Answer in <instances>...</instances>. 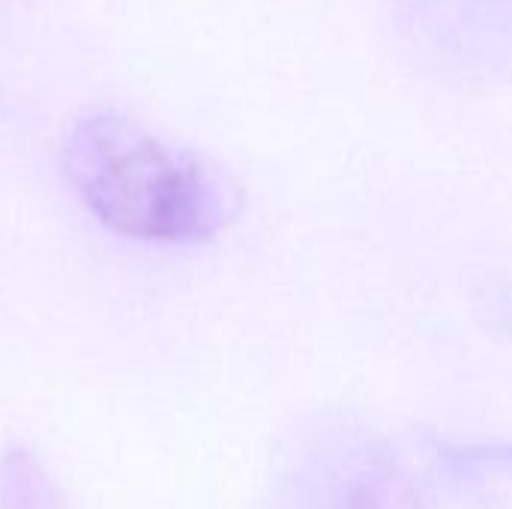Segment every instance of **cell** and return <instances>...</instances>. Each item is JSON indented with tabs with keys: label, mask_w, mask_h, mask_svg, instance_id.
Segmentation results:
<instances>
[{
	"label": "cell",
	"mask_w": 512,
	"mask_h": 509,
	"mask_svg": "<svg viewBox=\"0 0 512 509\" xmlns=\"http://www.w3.org/2000/svg\"><path fill=\"white\" fill-rule=\"evenodd\" d=\"M63 171L96 222L138 243H210L240 213V192L225 171L117 108L72 120Z\"/></svg>",
	"instance_id": "6da1fadb"
},
{
	"label": "cell",
	"mask_w": 512,
	"mask_h": 509,
	"mask_svg": "<svg viewBox=\"0 0 512 509\" xmlns=\"http://www.w3.org/2000/svg\"><path fill=\"white\" fill-rule=\"evenodd\" d=\"M399 39L453 81L512 75V0H387Z\"/></svg>",
	"instance_id": "7a4b0ae2"
}]
</instances>
